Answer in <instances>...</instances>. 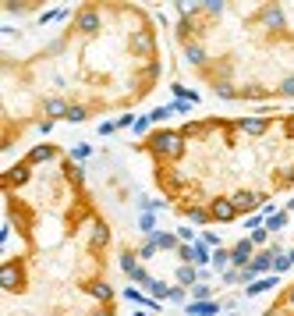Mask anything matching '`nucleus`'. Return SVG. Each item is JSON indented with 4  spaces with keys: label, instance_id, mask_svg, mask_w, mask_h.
Wrapping results in <instances>:
<instances>
[{
    "label": "nucleus",
    "instance_id": "obj_10",
    "mask_svg": "<svg viewBox=\"0 0 294 316\" xmlns=\"http://www.w3.org/2000/svg\"><path fill=\"white\" fill-rule=\"evenodd\" d=\"M174 96H178V100H184V103H195V100H198V93H195V89H188V86H181V82H174Z\"/></svg>",
    "mask_w": 294,
    "mask_h": 316
},
{
    "label": "nucleus",
    "instance_id": "obj_3",
    "mask_svg": "<svg viewBox=\"0 0 294 316\" xmlns=\"http://www.w3.org/2000/svg\"><path fill=\"white\" fill-rule=\"evenodd\" d=\"M174 281H178V284H188V288H192V284H198V281H202V270H195L192 263H181V266L174 270Z\"/></svg>",
    "mask_w": 294,
    "mask_h": 316
},
{
    "label": "nucleus",
    "instance_id": "obj_19",
    "mask_svg": "<svg viewBox=\"0 0 294 316\" xmlns=\"http://www.w3.org/2000/svg\"><path fill=\"white\" fill-rule=\"evenodd\" d=\"M135 132H138V135L149 132V117H138V121H135Z\"/></svg>",
    "mask_w": 294,
    "mask_h": 316
},
{
    "label": "nucleus",
    "instance_id": "obj_5",
    "mask_svg": "<svg viewBox=\"0 0 294 316\" xmlns=\"http://www.w3.org/2000/svg\"><path fill=\"white\" fill-rule=\"evenodd\" d=\"M156 245H160V249H166V252H178L181 238H178L174 231H156Z\"/></svg>",
    "mask_w": 294,
    "mask_h": 316
},
{
    "label": "nucleus",
    "instance_id": "obj_11",
    "mask_svg": "<svg viewBox=\"0 0 294 316\" xmlns=\"http://www.w3.org/2000/svg\"><path fill=\"white\" fill-rule=\"evenodd\" d=\"M160 252V245H156V238H146L142 245H138V259H152Z\"/></svg>",
    "mask_w": 294,
    "mask_h": 316
},
{
    "label": "nucleus",
    "instance_id": "obj_8",
    "mask_svg": "<svg viewBox=\"0 0 294 316\" xmlns=\"http://www.w3.org/2000/svg\"><path fill=\"white\" fill-rule=\"evenodd\" d=\"M213 266H216L220 273H227V270L234 266V263H230V249H216V252H213Z\"/></svg>",
    "mask_w": 294,
    "mask_h": 316
},
{
    "label": "nucleus",
    "instance_id": "obj_2",
    "mask_svg": "<svg viewBox=\"0 0 294 316\" xmlns=\"http://www.w3.org/2000/svg\"><path fill=\"white\" fill-rule=\"evenodd\" d=\"M184 309H188V316H216L224 309V302H216V298H209V302H188Z\"/></svg>",
    "mask_w": 294,
    "mask_h": 316
},
{
    "label": "nucleus",
    "instance_id": "obj_7",
    "mask_svg": "<svg viewBox=\"0 0 294 316\" xmlns=\"http://www.w3.org/2000/svg\"><path fill=\"white\" fill-rule=\"evenodd\" d=\"M209 263H213V252H209V245L198 238L195 242V266H209Z\"/></svg>",
    "mask_w": 294,
    "mask_h": 316
},
{
    "label": "nucleus",
    "instance_id": "obj_12",
    "mask_svg": "<svg viewBox=\"0 0 294 316\" xmlns=\"http://www.w3.org/2000/svg\"><path fill=\"white\" fill-rule=\"evenodd\" d=\"M89 156H92V146H89V142H78V146L71 149V160H89Z\"/></svg>",
    "mask_w": 294,
    "mask_h": 316
},
{
    "label": "nucleus",
    "instance_id": "obj_14",
    "mask_svg": "<svg viewBox=\"0 0 294 316\" xmlns=\"http://www.w3.org/2000/svg\"><path fill=\"white\" fill-rule=\"evenodd\" d=\"M248 238L256 242V245H266V238H270V231H266V227H256V231L248 234Z\"/></svg>",
    "mask_w": 294,
    "mask_h": 316
},
{
    "label": "nucleus",
    "instance_id": "obj_20",
    "mask_svg": "<svg viewBox=\"0 0 294 316\" xmlns=\"http://www.w3.org/2000/svg\"><path fill=\"white\" fill-rule=\"evenodd\" d=\"M135 316H146V312H135Z\"/></svg>",
    "mask_w": 294,
    "mask_h": 316
},
{
    "label": "nucleus",
    "instance_id": "obj_17",
    "mask_svg": "<svg viewBox=\"0 0 294 316\" xmlns=\"http://www.w3.org/2000/svg\"><path fill=\"white\" fill-rule=\"evenodd\" d=\"M202 242H206V245H216V249H220V238H216L213 231H202Z\"/></svg>",
    "mask_w": 294,
    "mask_h": 316
},
{
    "label": "nucleus",
    "instance_id": "obj_6",
    "mask_svg": "<svg viewBox=\"0 0 294 316\" xmlns=\"http://www.w3.org/2000/svg\"><path fill=\"white\" fill-rule=\"evenodd\" d=\"M146 288H149V295H152V298H160V302H170V291H174L166 281H156V277H152Z\"/></svg>",
    "mask_w": 294,
    "mask_h": 316
},
{
    "label": "nucleus",
    "instance_id": "obj_16",
    "mask_svg": "<svg viewBox=\"0 0 294 316\" xmlns=\"http://www.w3.org/2000/svg\"><path fill=\"white\" fill-rule=\"evenodd\" d=\"M178 238H181V242H192V245H195V242H198V234H195L192 227H178Z\"/></svg>",
    "mask_w": 294,
    "mask_h": 316
},
{
    "label": "nucleus",
    "instance_id": "obj_13",
    "mask_svg": "<svg viewBox=\"0 0 294 316\" xmlns=\"http://www.w3.org/2000/svg\"><path fill=\"white\" fill-rule=\"evenodd\" d=\"M284 224H287V210H284V213H273V217L266 220V231H280Z\"/></svg>",
    "mask_w": 294,
    "mask_h": 316
},
{
    "label": "nucleus",
    "instance_id": "obj_1",
    "mask_svg": "<svg viewBox=\"0 0 294 316\" xmlns=\"http://www.w3.org/2000/svg\"><path fill=\"white\" fill-rule=\"evenodd\" d=\"M252 256H256V242L252 238H241V242H234L230 245V263L241 270V266H248L252 263Z\"/></svg>",
    "mask_w": 294,
    "mask_h": 316
},
{
    "label": "nucleus",
    "instance_id": "obj_18",
    "mask_svg": "<svg viewBox=\"0 0 294 316\" xmlns=\"http://www.w3.org/2000/svg\"><path fill=\"white\" fill-rule=\"evenodd\" d=\"M114 132H117V121H103L100 125V135H114Z\"/></svg>",
    "mask_w": 294,
    "mask_h": 316
},
{
    "label": "nucleus",
    "instance_id": "obj_9",
    "mask_svg": "<svg viewBox=\"0 0 294 316\" xmlns=\"http://www.w3.org/2000/svg\"><path fill=\"white\" fill-rule=\"evenodd\" d=\"M188 295H192V302H209V298H213V288L198 281V284H192V291H188Z\"/></svg>",
    "mask_w": 294,
    "mask_h": 316
},
{
    "label": "nucleus",
    "instance_id": "obj_4",
    "mask_svg": "<svg viewBox=\"0 0 294 316\" xmlns=\"http://www.w3.org/2000/svg\"><path fill=\"white\" fill-rule=\"evenodd\" d=\"M270 288H276V273H270V277H256V281L244 288V295L256 298V295H262V291H270Z\"/></svg>",
    "mask_w": 294,
    "mask_h": 316
},
{
    "label": "nucleus",
    "instance_id": "obj_15",
    "mask_svg": "<svg viewBox=\"0 0 294 316\" xmlns=\"http://www.w3.org/2000/svg\"><path fill=\"white\" fill-rule=\"evenodd\" d=\"M170 114H174L170 107H156V110L149 114V121H166V117H170Z\"/></svg>",
    "mask_w": 294,
    "mask_h": 316
}]
</instances>
